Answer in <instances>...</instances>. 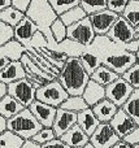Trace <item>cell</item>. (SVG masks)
Listing matches in <instances>:
<instances>
[{
  "label": "cell",
  "instance_id": "obj_1",
  "mask_svg": "<svg viewBox=\"0 0 139 148\" xmlns=\"http://www.w3.org/2000/svg\"><path fill=\"white\" fill-rule=\"evenodd\" d=\"M26 17L30 18L34 23L39 27V31L46 36L47 42H48V47L47 49L49 51H57V43L55 40L53 35L51 31V26L53 22L59 18L53 8L49 4V0H31V5L29 8Z\"/></svg>",
  "mask_w": 139,
  "mask_h": 148
},
{
  "label": "cell",
  "instance_id": "obj_2",
  "mask_svg": "<svg viewBox=\"0 0 139 148\" xmlns=\"http://www.w3.org/2000/svg\"><path fill=\"white\" fill-rule=\"evenodd\" d=\"M57 79L70 96H82L91 77L85 70L79 59H69Z\"/></svg>",
  "mask_w": 139,
  "mask_h": 148
},
{
  "label": "cell",
  "instance_id": "obj_3",
  "mask_svg": "<svg viewBox=\"0 0 139 148\" xmlns=\"http://www.w3.org/2000/svg\"><path fill=\"white\" fill-rule=\"evenodd\" d=\"M42 129L43 126L39 123L29 108H25L21 113L8 120V130L21 136L23 140H31Z\"/></svg>",
  "mask_w": 139,
  "mask_h": 148
},
{
  "label": "cell",
  "instance_id": "obj_4",
  "mask_svg": "<svg viewBox=\"0 0 139 148\" xmlns=\"http://www.w3.org/2000/svg\"><path fill=\"white\" fill-rule=\"evenodd\" d=\"M101 62L104 66L112 69L118 75H124L129 69H131L134 65L139 62V59L137 55L129 52L124 48V46H120L116 51L108 53L107 56L101 57Z\"/></svg>",
  "mask_w": 139,
  "mask_h": 148
},
{
  "label": "cell",
  "instance_id": "obj_5",
  "mask_svg": "<svg viewBox=\"0 0 139 148\" xmlns=\"http://www.w3.org/2000/svg\"><path fill=\"white\" fill-rule=\"evenodd\" d=\"M69 96L70 95L62 87V84L59 82V79L49 82L48 84L36 90V100L55 108H60L69 99Z\"/></svg>",
  "mask_w": 139,
  "mask_h": 148
},
{
  "label": "cell",
  "instance_id": "obj_6",
  "mask_svg": "<svg viewBox=\"0 0 139 148\" xmlns=\"http://www.w3.org/2000/svg\"><path fill=\"white\" fill-rule=\"evenodd\" d=\"M96 36L98 35H96L95 30L92 27L90 17H86L85 20L68 27V39H72V40L82 44L86 48L92 46Z\"/></svg>",
  "mask_w": 139,
  "mask_h": 148
},
{
  "label": "cell",
  "instance_id": "obj_7",
  "mask_svg": "<svg viewBox=\"0 0 139 148\" xmlns=\"http://www.w3.org/2000/svg\"><path fill=\"white\" fill-rule=\"evenodd\" d=\"M134 91H135L134 87L130 83H127L122 77H120L116 82H113V83H111L109 86L105 87L107 99L111 100L118 108H122L126 104V101L130 99V96L133 95Z\"/></svg>",
  "mask_w": 139,
  "mask_h": 148
},
{
  "label": "cell",
  "instance_id": "obj_8",
  "mask_svg": "<svg viewBox=\"0 0 139 148\" xmlns=\"http://www.w3.org/2000/svg\"><path fill=\"white\" fill-rule=\"evenodd\" d=\"M8 88L10 96L14 97L25 108H30V105L36 100V88H34L30 81L26 78L8 84Z\"/></svg>",
  "mask_w": 139,
  "mask_h": 148
},
{
  "label": "cell",
  "instance_id": "obj_9",
  "mask_svg": "<svg viewBox=\"0 0 139 148\" xmlns=\"http://www.w3.org/2000/svg\"><path fill=\"white\" fill-rule=\"evenodd\" d=\"M112 42L120 46H125V44L131 43L134 39H137V31H135L134 26L130 25L129 21H126L122 16L116 21L113 27L111 29L108 34H107Z\"/></svg>",
  "mask_w": 139,
  "mask_h": 148
},
{
  "label": "cell",
  "instance_id": "obj_10",
  "mask_svg": "<svg viewBox=\"0 0 139 148\" xmlns=\"http://www.w3.org/2000/svg\"><path fill=\"white\" fill-rule=\"evenodd\" d=\"M121 140L111 123H100L96 131L90 136V143L95 148H112Z\"/></svg>",
  "mask_w": 139,
  "mask_h": 148
},
{
  "label": "cell",
  "instance_id": "obj_11",
  "mask_svg": "<svg viewBox=\"0 0 139 148\" xmlns=\"http://www.w3.org/2000/svg\"><path fill=\"white\" fill-rule=\"evenodd\" d=\"M120 18L118 14H116L114 12L109 9H105L103 12H99L96 14L91 16L90 21L92 23V27L95 30L96 35L103 36L111 31V29L113 27V25L116 23V21Z\"/></svg>",
  "mask_w": 139,
  "mask_h": 148
},
{
  "label": "cell",
  "instance_id": "obj_12",
  "mask_svg": "<svg viewBox=\"0 0 139 148\" xmlns=\"http://www.w3.org/2000/svg\"><path fill=\"white\" fill-rule=\"evenodd\" d=\"M77 123H78V113L69 112V110H65V109L59 108L52 129H53V131H55L57 138H61V136L65 135L70 129L74 127Z\"/></svg>",
  "mask_w": 139,
  "mask_h": 148
},
{
  "label": "cell",
  "instance_id": "obj_13",
  "mask_svg": "<svg viewBox=\"0 0 139 148\" xmlns=\"http://www.w3.org/2000/svg\"><path fill=\"white\" fill-rule=\"evenodd\" d=\"M29 109L31 110V113L35 116V118L39 121V123H40L43 127H52L59 108L51 107V105H47V104H44V103H40V101H38V100H35V101L30 105Z\"/></svg>",
  "mask_w": 139,
  "mask_h": 148
},
{
  "label": "cell",
  "instance_id": "obj_14",
  "mask_svg": "<svg viewBox=\"0 0 139 148\" xmlns=\"http://www.w3.org/2000/svg\"><path fill=\"white\" fill-rule=\"evenodd\" d=\"M111 125L113 127V130L116 131V134L121 138V140L125 139V136H127L131 131H134L138 127V125L134 122V120L122 108L118 109L117 114L111 121Z\"/></svg>",
  "mask_w": 139,
  "mask_h": 148
},
{
  "label": "cell",
  "instance_id": "obj_15",
  "mask_svg": "<svg viewBox=\"0 0 139 148\" xmlns=\"http://www.w3.org/2000/svg\"><path fill=\"white\" fill-rule=\"evenodd\" d=\"M39 31V27L30 20V18L25 17L17 26L14 27V39L20 42L26 49L30 47V43L33 40L34 35Z\"/></svg>",
  "mask_w": 139,
  "mask_h": 148
},
{
  "label": "cell",
  "instance_id": "obj_16",
  "mask_svg": "<svg viewBox=\"0 0 139 148\" xmlns=\"http://www.w3.org/2000/svg\"><path fill=\"white\" fill-rule=\"evenodd\" d=\"M25 78L26 70L21 61H12L5 69L0 70V82H3V83L10 84Z\"/></svg>",
  "mask_w": 139,
  "mask_h": 148
},
{
  "label": "cell",
  "instance_id": "obj_17",
  "mask_svg": "<svg viewBox=\"0 0 139 148\" xmlns=\"http://www.w3.org/2000/svg\"><path fill=\"white\" fill-rule=\"evenodd\" d=\"M64 143H66L70 148H85L90 143V136L82 130L78 125H75L73 129H70L65 135L61 138Z\"/></svg>",
  "mask_w": 139,
  "mask_h": 148
},
{
  "label": "cell",
  "instance_id": "obj_18",
  "mask_svg": "<svg viewBox=\"0 0 139 148\" xmlns=\"http://www.w3.org/2000/svg\"><path fill=\"white\" fill-rule=\"evenodd\" d=\"M82 97L85 99V101L87 103V105L90 108L98 105L100 101L107 99V94H105V87H103L101 84L96 83L94 81H90L86 87L85 92H83Z\"/></svg>",
  "mask_w": 139,
  "mask_h": 148
},
{
  "label": "cell",
  "instance_id": "obj_19",
  "mask_svg": "<svg viewBox=\"0 0 139 148\" xmlns=\"http://www.w3.org/2000/svg\"><path fill=\"white\" fill-rule=\"evenodd\" d=\"M91 109H92L94 114L98 117V120L100 121V123H111V121L117 114L120 108L117 105H114L111 100L105 99L99 103L98 105L92 107Z\"/></svg>",
  "mask_w": 139,
  "mask_h": 148
},
{
  "label": "cell",
  "instance_id": "obj_20",
  "mask_svg": "<svg viewBox=\"0 0 139 148\" xmlns=\"http://www.w3.org/2000/svg\"><path fill=\"white\" fill-rule=\"evenodd\" d=\"M77 125L79 126V127L82 129L88 136H91L96 131V129L99 127L100 121H99L98 117L94 114L92 109L88 108V109L78 113V123Z\"/></svg>",
  "mask_w": 139,
  "mask_h": 148
},
{
  "label": "cell",
  "instance_id": "obj_21",
  "mask_svg": "<svg viewBox=\"0 0 139 148\" xmlns=\"http://www.w3.org/2000/svg\"><path fill=\"white\" fill-rule=\"evenodd\" d=\"M23 109H25V107L21 103H18L14 97L10 96V95L0 99V116L8 118V120L17 116Z\"/></svg>",
  "mask_w": 139,
  "mask_h": 148
},
{
  "label": "cell",
  "instance_id": "obj_22",
  "mask_svg": "<svg viewBox=\"0 0 139 148\" xmlns=\"http://www.w3.org/2000/svg\"><path fill=\"white\" fill-rule=\"evenodd\" d=\"M26 51H27L26 47H23L16 39H13V40H10L5 46L0 47V56L8 57L10 61H21V59L26 53Z\"/></svg>",
  "mask_w": 139,
  "mask_h": 148
},
{
  "label": "cell",
  "instance_id": "obj_23",
  "mask_svg": "<svg viewBox=\"0 0 139 148\" xmlns=\"http://www.w3.org/2000/svg\"><path fill=\"white\" fill-rule=\"evenodd\" d=\"M79 61H81V64L83 65L86 72L90 74V77H91V74H94L101 65H103L100 56H99L91 47L86 48V51L83 52L82 56L79 57Z\"/></svg>",
  "mask_w": 139,
  "mask_h": 148
},
{
  "label": "cell",
  "instance_id": "obj_24",
  "mask_svg": "<svg viewBox=\"0 0 139 148\" xmlns=\"http://www.w3.org/2000/svg\"><path fill=\"white\" fill-rule=\"evenodd\" d=\"M120 77L121 75H118L117 73H114L112 69H109V68L101 65V66L99 68L95 73L91 74V81L101 84L103 87H107V86H109L111 83L116 82Z\"/></svg>",
  "mask_w": 139,
  "mask_h": 148
},
{
  "label": "cell",
  "instance_id": "obj_25",
  "mask_svg": "<svg viewBox=\"0 0 139 148\" xmlns=\"http://www.w3.org/2000/svg\"><path fill=\"white\" fill-rule=\"evenodd\" d=\"M57 51L65 53L69 59H79L83 52L86 51V47H83L82 44L77 43V42L72 40V39H65L62 43H59Z\"/></svg>",
  "mask_w": 139,
  "mask_h": 148
},
{
  "label": "cell",
  "instance_id": "obj_26",
  "mask_svg": "<svg viewBox=\"0 0 139 148\" xmlns=\"http://www.w3.org/2000/svg\"><path fill=\"white\" fill-rule=\"evenodd\" d=\"M25 17H26L25 13L14 9L13 7L0 12V22H4V23H7V25L12 26V27H16Z\"/></svg>",
  "mask_w": 139,
  "mask_h": 148
},
{
  "label": "cell",
  "instance_id": "obj_27",
  "mask_svg": "<svg viewBox=\"0 0 139 148\" xmlns=\"http://www.w3.org/2000/svg\"><path fill=\"white\" fill-rule=\"evenodd\" d=\"M86 17H88V16L86 14L83 8L81 7V5H78V7L70 9L69 12H66L65 14H62L61 17H60V20L64 22V25L66 26V27H69V26L75 25V23H78L79 21L85 20Z\"/></svg>",
  "mask_w": 139,
  "mask_h": 148
},
{
  "label": "cell",
  "instance_id": "obj_28",
  "mask_svg": "<svg viewBox=\"0 0 139 148\" xmlns=\"http://www.w3.org/2000/svg\"><path fill=\"white\" fill-rule=\"evenodd\" d=\"M25 142L21 136L9 130L0 134V148H22Z\"/></svg>",
  "mask_w": 139,
  "mask_h": 148
},
{
  "label": "cell",
  "instance_id": "obj_29",
  "mask_svg": "<svg viewBox=\"0 0 139 148\" xmlns=\"http://www.w3.org/2000/svg\"><path fill=\"white\" fill-rule=\"evenodd\" d=\"M81 7L88 17L108 9V0H81Z\"/></svg>",
  "mask_w": 139,
  "mask_h": 148
},
{
  "label": "cell",
  "instance_id": "obj_30",
  "mask_svg": "<svg viewBox=\"0 0 139 148\" xmlns=\"http://www.w3.org/2000/svg\"><path fill=\"white\" fill-rule=\"evenodd\" d=\"M122 109L134 120V122L139 126V90H135Z\"/></svg>",
  "mask_w": 139,
  "mask_h": 148
},
{
  "label": "cell",
  "instance_id": "obj_31",
  "mask_svg": "<svg viewBox=\"0 0 139 148\" xmlns=\"http://www.w3.org/2000/svg\"><path fill=\"white\" fill-rule=\"evenodd\" d=\"M61 109L69 110V112H74V113H81L83 110L88 109L87 103L85 101L82 96H69V99L61 105Z\"/></svg>",
  "mask_w": 139,
  "mask_h": 148
},
{
  "label": "cell",
  "instance_id": "obj_32",
  "mask_svg": "<svg viewBox=\"0 0 139 148\" xmlns=\"http://www.w3.org/2000/svg\"><path fill=\"white\" fill-rule=\"evenodd\" d=\"M122 17L129 21L130 25L135 29L139 26V0H129L126 9H125Z\"/></svg>",
  "mask_w": 139,
  "mask_h": 148
},
{
  "label": "cell",
  "instance_id": "obj_33",
  "mask_svg": "<svg viewBox=\"0 0 139 148\" xmlns=\"http://www.w3.org/2000/svg\"><path fill=\"white\" fill-rule=\"evenodd\" d=\"M49 4L56 12V14L61 17L62 14L69 12L70 9L81 5V0H68V1L66 0H49Z\"/></svg>",
  "mask_w": 139,
  "mask_h": 148
},
{
  "label": "cell",
  "instance_id": "obj_34",
  "mask_svg": "<svg viewBox=\"0 0 139 148\" xmlns=\"http://www.w3.org/2000/svg\"><path fill=\"white\" fill-rule=\"evenodd\" d=\"M51 31H52V35H53L55 40L57 43H62L65 39H68V27L64 25L60 17L57 18L56 21L53 22V25L51 26Z\"/></svg>",
  "mask_w": 139,
  "mask_h": 148
},
{
  "label": "cell",
  "instance_id": "obj_35",
  "mask_svg": "<svg viewBox=\"0 0 139 148\" xmlns=\"http://www.w3.org/2000/svg\"><path fill=\"white\" fill-rule=\"evenodd\" d=\"M57 136H56V134H55L53 129L52 127H43L31 140L38 143L39 146H43V144H47V143H49V142L55 140Z\"/></svg>",
  "mask_w": 139,
  "mask_h": 148
},
{
  "label": "cell",
  "instance_id": "obj_36",
  "mask_svg": "<svg viewBox=\"0 0 139 148\" xmlns=\"http://www.w3.org/2000/svg\"><path fill=\"white\" fill-rule=\"evenodd\" d=\"M13 39H14V27L4 22H0V47L5 46Z\"/></svg>",
  "mask_w": 139,
  "mask_h": 148
},
{
  "label": "cell",
  "instance_id": "obj_37",
  "mask_svg": "<svg viewBox=\"0 0 139 148\" xmlns=\"http://www.w3.org/2000/svg\"><path fill=\"white\" fill-rule=\"evenodd\" d=\"M122 78H124L127 83L131 84L135 90H139V62L137 65H134L131 69L127 70V72L122 75Z\"/></svg>",
  "mask_w": 139,
  "mask_h": 148
},
{
  "label": "cell",
  "instance_id": "obj_38",
  "mask_svg": "<svg viewBox=\"0 0 139 148\" xmlns=\"http://www.w3.org/2000/svg\"><path fill=\"white\" fill-rule=\"evenodd\" d=\"M127 4H129V0H108V9L114 12L116 14L122 16Z\"/></svg>",
  "mask_w": 139,
  "mask_h": 148
},
{
  "label": "cell",
  "instance_id": "obj_39",
  "mask_svg": "<svg viewBox=\"0 0 139 148\" xmlns=\"http://www.w3.org/2000/svg\"><path fill=\"white\" fill-rule=\"evenodd\" d=\"M47 47H48V42H47L46 36H44L40 31H38V33L34 35V38H33V40H31L30 47H29V48L40 49V48H47Z\"/></svg>",
  "mask_w": 139,
  "mask_h": 148
},
{
  "label": "cell",
  "instance_id": "obj_40",
  "mask_svg": "<svg viewBox=\"0 0 139 148\" xmlns=\"http://www.w3.org/2000/svg\"><path fill=\"white\" fill-rule=\"evenodd\" d=\"M31 5V0H12V7L14 9L20 10L22 13H27L29 8Z\"/></svg>",
  "mask_w": 139,
  "mask_h": 148
},
{
  "label": "cell",
  "instance_id": "obj_41",
  "mask_svg": "<svg viewBox=\"0 0 139 148\" xmlns=\"http://www.w3.org/2000/svg\"><path fill=\"white\" fill-rule=\"evenodd\" d=\"M122 140L126 142V143L130 144L131 147L138 146V144H139V126L135 129L134 131H131V133H130L127 136H125V139H122Z\"/></svg>",
  "mask_w": 139,
  "mask_h": 148
},
{
  "label": "cell",
  "instance_id": "obj_42",
  "mask_svg": "<svg viewBox=\"0 0 139 148\" xmlns=\"http://www.w3.org/2000/svg\"><path fill=\"white\" fill-rule=\"evenodd\" d=\"M42 148H70V147L68 146L66 143H64V142H62L60 138H56L55 140L49 142V143L43 144Z\"/></svg>",
  "mask_w": 139,
  "mask_h": 148
},
{
  "label": "cell",
  "instance_id": "obj_43",
  "mask_svg": "<svg viewBox=\"0 0 139 148\" xmlns=\"http://www.w3.org/2000/svg\"><path fill=\"white\" fill-rule=\"evenodd\" d=\"M8 95H9V88H8V84L0 82V99L8 96Z\"/></svg>",
  "mask_w": 139,
  "mask_h": 148
},
{
  "label": "cell",
  "instance_id": "obj_44",
  "mask_svg": "<svg viewBox=\"0 0 139 148\" xmlns=\"http://www.w3.org/2000/svg\"><path fill=\"white\" fill-rule=\"evenodd\" d=\"M8 131V118L0 116V134Z\"/></svg>",
  "mask_w": 139,
  "mask_h": 148
},
{
  "label": "cell",
  "instance_id": "obj_45",
  "mask_svg": "<svg viewBox=\"0 0 139 148\" xmlns=\"http://www.w3.org/2000/svg\"><path fill=\"white\" fill-rule=\"evenodd\" d=\"M10 60L8 59V57H5V56H0V70H3V69H5V68L8 66V65L10 64Z\"/></svg>",
  "mask_w": 139,
  "mask_h": 148
},
{
  "label": "cell",
  "instance_id": "obj_46",
  "mask_svg": "<svg viewBox=\"0 0 139 148\" xmlns=\"http://www.w3.org/2000/svg\"><path fill=\"white\" fill-rule=\"evenodd\" d=\"M12 7V0H0V12Z\"/></svg>",
  "mask_w": 139,
  "mask_h": 148
},
{
  "label": "cell",
  "instance_id": "obj_47",
  "mask_svg": "<svg viewBox=\"0 0 139 148\" xmlns=\"http://www.w3.org/2000/svg\"><path fill=\"white\" fill-rule=\"evenodd\" d=\"M22 148H42V146H39V144L35 143L34 140H26Z\"/></svg>",
  "mask_w": 139,
  "mask_h": 148
},
{
  "label": "cell",
  "instance_id": "obj_48",
  "mask_svg": "<svg viewBox=\"0 0 139 148\" xmlns=\"http://www.w3.org/2000/svg\"><path fill=\"white\" fill-rule=\"evenodd\" d=\"M112 148H133L130 144H127L126 142H124V140H120L118 143L116 144V146H113Z\"/></svg>",
  "mask_w": 139,
  "mask_h": 148
},
{
  "label": "cell",
  "instance_id": "obj_49",
  "mask_svg": "<svg viewBox=\"0 0 139 148\" xmlns=\"http://www.w3.org/2000/svg\"><path fill=\"white\" fill-rule=\"evenodd\" d=\"M85 148H95V147H94V146H92V144H91V143H88V144H87V146H86Z\"/></svg>",
  "mask_w": 139,
  "mask_h": 148
},
{
  "label": "cell",
  "instance_id": "obj_50",
  "mask_svg": "<svg viewBox=\"0 0 139 148\" xmlns=\"http://www.w3.org/2000/svg\"><path fill=\"white\" fill-rule=\"evenodd\" d=\"M133 148H139V144H138V146H134V147H133Z\"/></svg>",
  "mask_w": 139,
  "mask_h": 148
}]
</instances>
